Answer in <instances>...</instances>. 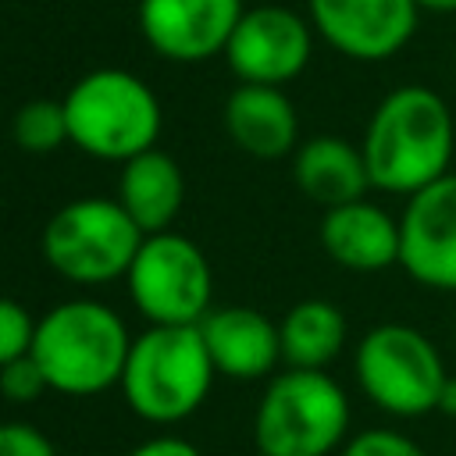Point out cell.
<instances>
[{
    "instance_id": "obj_22",
    "label": "cell",
    "mask_w": 456,
    "mask_h": 456,
    "mask_svg": "<svg viewBox=\"0 0 456 456\" xmlns=\"http://www.w3.org/2000/svg\"><path fill=\"white\" fill-rule=\"evenodd\" d=\"M36 321L18 299L11 296H0V367L25 356L32 349V338H36Z\"/></svg>"
},
{
    "instance_id": "obj_17",
    "label": "cell",
    "mask_w": 456,
    "mask_h": 456,
    "mask_svg": "<svg viewBox=\"0 0 456 456\" xmlns=\"http://www.w3.org/2000/svg\"><path fill=\"white\" fill-rule=\"evenodd\" d=\"M292 182L324 210L360 200L370 189L363 150L342 135H314L299 142L292 153Z\"/></svg>"
},
{
    "instance_id": "obj_14",
    "label": "cell",
    "mask_w": 456,
    "mask_h": 456,
    "mask_svg": "<svg viewBox=\"0 0 456 456\" xmlns=\"http://www.w3.org/2000/svg\"><path fill=\"white\" fill-rule=\"evenodd\" d=\"M224 135L253 160H281L299 146V114L285 86L239 82L221 110Z\"/></svg>"
},
{
    "instance_id": "obj_1",
    "label": "cell",
    "mask_w": 456,
    "mask_h": 456,
    "mask_svg": "<svg viewBox=\"0 0 456 456\" xmlns=\"http://www.w3.org/2000/svg\"><path fill=\"white\" fill-rule=\"evenodd\" d=\"M360 150L367 160L370 189L406 200L452 171V110L431 86H395L374 103Z\"/></svg>"
},
{
    "instance_id": "obj_10",
    "label": "cell",
    "mask_w": 456,
    "mask_h": 456,
    "mask_svg": "<svg viewBox=\"0 0 456 456\" xmlns=\"http://www.w3.org/2000/svg\"><path fill=\"white\" fill-rule=\"evenodd\" d=\"M306 18L335 53L378 64L406 50L420 7L413 0H306Z\"/></svg>"
},
{
    "instance_id": "obj_5",
    "label": "cell",
    "mask_w": 456,
    "mask_h": 456,
    "mask_svg": "<svg viewBox=\"0 0 456 456\" xmlns=\"http://www.w3.org/2000/svg\"><path fill=\"white\" fill-rule=\"evenodd\" d=\"M349 438V395L328 370L285 367L253 413L260 456H331Z\"/></svg>"
},
{
    "instance_id": "obj_26",
    "label": "cell",
    "mask_w": 456,
    "mask_h": 456,
    "mask_svg": "<svg viewBox=\"0 0 456 456\" xmlns=\"http://www.w3.org/2000/svg\"><path fill=\"white\" fill-rule=\"evenodd\" d=\"M420 14H456V0H413Z\"/></svg>"
},
{
    "instance_id": "obj_15",
    "label": "cell",
    "mask_w": 456,
    "mask_h": 456,
    "mask_svg": "<svg viewBox=\"0 0 456 456\" xmlns=\"http://www.w3.org/2000/svg\"><path fill=\"white\" fill-rule=\"evenodd\" d=\"M200 335L217 374L224 378L256 381L281 363L278 321L253 306H210L200 321Z\"/></svg>"
},
{
    "instance_id": "obj_25",
    "label": "cell",
    "mask_w": 456,
    "mask_h": 456,
    "mask_svg": "<svg viewBox=\"0 0 456 456\" xmlns=\"http://www.w3.org/2000/svg\"><path fill=\"white\" fill-rule=\"evenodd\" d=\"M435 413H445V417H456V374H449L442 395H438V410Z\"/></svg>"
},
{
    "instance_id": "obj_7",
    "label": "cell",
    "mask_w": 456,
    "mask_h": 456,
    "mask_svg": "<svg viewBox=\"0 0 456 456\" xmlns=\"http://www.w3.org/2000/svg\"><path fill=\"white\" fill-rule=\"evenodd\" d=\"M353 378L360 392L388 417L417 420L438 410L449 381L438 346L413 324L385 321L363 331L353 353Z\"/></svg>"
},
{
    "instance_id": "obj_3",
    "label": "cell",
    "mask_w": 456,
    "mask_h": 456,
    "mask_svg": "<svg viewBox=\"0 0 456 456\" xmlns=\"http://www.w3.org/2000/svg\"><path fill=\"white\" fill-rule=\"evenodd\" d=\"M214 374L200 324H150L132 338L118 388L139 420L178 424L207 403Z\"/></svg>"
},
{
    "instance_id": "obj_9",
    "label": "cell",
    "mask_w": 456,
    "mask_h": 456,
    "mask_svg": "<svg viewBox=\"0 0 456 456\" xmlns=\"http://www.w3.org/2000/svg\"><path fill=\"white\" fill-rule=\"evenodd\" d=\"M314 39L317 32L306 14L285 4H256L242 11L224 46V61L239 82L289 86L306 71Z\"/></svg>"
},
{
    "instance_id": "obj_6",
    "label": "cell",
    "mask_w": 456,
    "mask_h": 456,
    "mask_svg": "<svg viewBox=\"0 0 456 456\" xmlns=\"http://www.w3.org/2000/svg\"><path fill=\"white\" fill-rule=\"evenodd\" d=\"M142 228L128 217V210L110 196H82L50 214L43 224V260L53 274L71 285H110L125 281L135 249L142 242Z\"/></svg>"
},
{
    "instance_id": "obj_12",
    "label": "cell",
    "mask_w": 456,
    "mask_h": 456,
    "mask_svg": "<svg viewBox=\"0 0 456 456\" xmlns=\"http://www.w3.org/2000/svg\"><path fill=\"white\" fill-rule=\"evenodd\" d=\"M242 11V0H139V32L164 61L200 64L224 53Z\"/></svg>"
},
{
    "instance_id": "obj_20",
    "label": "cell",
    "mask_w": 456,
    "mask_h": 456,
    "mask_svg": "<svg viewBox=\"0 0 456 456\" xmlns=\"http://www.w3.org/2000/svg\"><path fill=\"white\" fill-rule=\"evenodd\" d=\"M338 456H428L406 431L399 428H363L349 435L338 449Z\"/></svg>"
},
{
    "instance_id": "obj_16",
    "label": "cell",
    "mask_w": 456,
    "mask_h": 456,
    "mask_svg": "<svg viewBox=\"0 0 456 456\" xmlns=\"http://www.w3.org/2000/svg\"><path fill=\"white\" fill-rule=\"evenodd\" d=\"M114 200L128 210L142 235L167 232L185 203V175L171 153L150 146L121 164Z\"/></svg>"
},
{
    "instance_id": "obj_8",
    "label": "cell",
    "mask_w": 456,
    "mask_h": 456,
    "mask_svg": "<svg viewBox=\"0 0 456 456\" xmlns=\"http://www.w3.org/2000/svg\"><path fill=\"white\" fill-rule=\"evenodd\" d=\"M125 289L150 324H200L214 303V271L189 235L167 228L139 242Z\"/></svg>"
},
{
    "instance_id": "obj_4",
    "label": "cell",
    "mask_w": 456,
    "mask_h": 456,
    "mask_svg": "<svg viewBox=\"0 0 456 456\" xmlns=\"http://www.w3.org/2000/svg\"><path fill=\"white\" fill-rule=\"evenodd\" d=\"M68 142L93 160L125 164L157 146L164 110L150 82L128 68H93L61 96Z\"/></svg>"
},
{
    "instance_id": "obj_19",
    "label": "cell",
    "mask_w": 456,
    "mask_h": 456,
    "mask_svg": "<svg viewBox=\"0 0 456 456\" xmlns=\"http://www.w3.org/2000/svg\"><path fill=\"white\" fill-rule=\"evenodd\" d=\"M11 135L14 146L25 153H53L68 142V118H64V103L50 100V96H36L28 103H21L11 118Z\"/></svg>"
},
{
    "instance_id": "obj_2",
    "label": "cell",
    "mask_w": 456,
    "mask_h": 456,
    "mask_svg": "<svg viewBox=\"0 0 456 456\" xmlns=\"http://www.w3.org/2000/svg\"><path fill=\"white\" fill-rule=\"evenodd\" d=\"M132 335L121 314L100 299H68L36 321L32 356L50 392L89 399L121 381Z\"/></svg>"
},
{
    "instance_id": "obj_24",
    "label": "cell",
    "mask_w": 456,
    "mask_h": 456,
    "mask_svg": "<svg viewBox=\"0 0 456 456\" xmlns=\"http://www.w3.org/2000/svg\"><path fill=\"white\" fill-rule=\"evenodd\" d=\"M128 456H203V452H200L192 442L178 438V435H157V438L135 445Z\"/></svg>"
},
{
    "instance_id": "obj_21",
    "label": "cell",
    "mask_w": 456,
    "mask_h": 456,
    "mask_svg": "<svg viewBox=\"0 0 456 456\" xmlns=\"http://www.w3.org/2000/svg\"><path fill=\"white\" fill-rule=\"evenodd\" d=\"M43 392H50V381H46L39 360L32 356V349L25 356H18V360L0 367V395L7 403L25 406V403H36Z\"/></svg>"
},
{
    "instance_id": "obj_13",
    "label": "cell",
    "mask_w": 456,
    "mask_h": 456,
    "mask_svg": "<svg viewBox=\"0 0 456 456\" xmlns=\"http://www.w3.org/2000/svg\"><path fill=\"white\" fill-rule=\"evenodd\" d=\"M317 235L321 249L353 274H378L399 264V217L367 196L328 207Z\"/></svg>"
},
{
    "instance_id": "obj_23",
    "label": "cell",
    "mask_w": 456,
    "mask_h": 456,
    "mask_svg": "<svg viewBox=\"0 0 456 456\" xmlns=\"http://www.w3.org/2000/svg\"><path fill=\"white\" fill-rule=\"evenodd\" d=\"M0 456H61V452L36 424L4 420L0 424Z\"/></svg>"
},
{
    "instance_id": "obj_11",
    "label": "cell",
    "mask_w": 456,
    "mask_h": 456,
    "mask_svg": "<svg viewBox=\"0 0 456 456\" xmlns=\"http://www.w3.org/2000/svg\"><path fill=\"white\" fill-rule=\"evenodd\" d=\"M399 267L424 289L456 292V171L406 196L399 214Z\"/></svg>"
},
{
    "instance_id": "obj_18",
    "label": "cell",
    "mask_w": 456,
    "mask_h": 456,
    "mask_svg": "<svg viewBox=\"0 0 456 456\" xmlns=\"http://www.w3.org/2000/svg\"><path fill=\"white\" fill-rule=\"evenodd\" d=\"M278 335H281V363L285 367L328 370L346 349L349 324L335 303L299 299L278 321Z\"/></svg>"
}]
</instances>
